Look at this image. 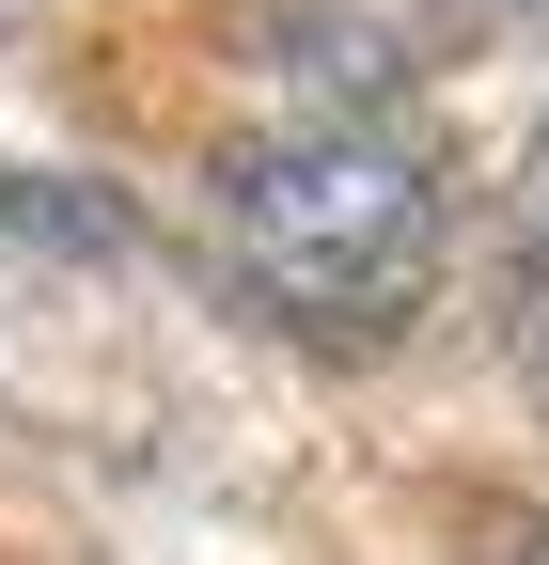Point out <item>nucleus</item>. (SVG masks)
Wrapping results in <instances>:
<instances>
[{
	"mask_svg": "<svg viewBox=\"0 0 549 565\" xmlns=\"http://www.w3.org/2000/svg\"><path fill=\"white\" fill-rule=\"evenodd\" d=\"M204 221H220V267L251 282L283 330H330V345H377L424 315L440 282V173L408 158L377 126H251L220 189H204Z\"/></svg>",
	"mask_w": 549,
	"mask_h": 565,
	"instance_id": "1",
	"label": "nucleus"
},
{
	"mask_svg": "<svg viewBox=\"0 0 549 565\" xmlns=\"http://www.w3.org/2000/svg\"><path fill=\"white\" fill-rule=\"evenodd\" d=\"M518 377L549 408V141H534V189H518Z\"/></svg>",
	"mask_w": 549,
	"mask_h": 565,
	"instance_id": "2",
	"label": "nucleus"
}]
</instances>
